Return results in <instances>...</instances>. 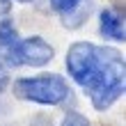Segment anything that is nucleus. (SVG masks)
Listing matches in <instances>:
<instances>
[{
	"instance_id": "20e7f679",
	"label": "nucleus",
	"mask_w": 126,
	"mask_h": 126,
	"mask_svg": "<svg viewBox=\"0 0 126 126\" xmlns=\"http://www.w3.org/2000/svg\"><path fill=\"white\" fill-rule=\"evenodd\" d=\"M101 34L112 41H124V9H103L101 12Z\"/></svg>"
},
{
	"instance_id": "423d86ee",
	"label": "nucleus",
	"mask_w": 126,
	"mask_h": 126,
	"mask_svg": "<svg viewBox=\"0 0 126 126\" xmlns=\"http://www.w3.org/2000/svg\"><path fill=\"white\" fill-rule=\"evenodd\" d=\"M62 126H90V122H87L83 115H78V112H69L64 117Z\"/></svg>"
},
{
	"instance_id": "f03ea898",
	"label": "nucleus",
	"mask_w": 126,
	"mask_h": 126,
	"mask_svg": "<svg viewBox=\"0 0 126 126\" xmlns=\"http://www.w3.org/2000/svg\"><path fill=\"white\" fill-rule=\"evenodd\" d=\"M14 94L21 101L44 103V106H60L69 99L66 83L50 73V76H34V78H18L14 83Z\"/></svg>"
},
{
	"instance_id": "7ed1b4c3",
	"label": "nucleus",
	"mask_w": 126,
	"mask_h": 126,
	"mask_svg": "<svg viewBox=\"0 0 126 126\" xmlns=\"http://www.w3.org/2000/svg\"><path fill=\"white\" fill-rule=\"evenodd\" d=\"M5 60L9 64H32L44 66L53 60L55 50L50 44H46L41 37H30V39H16L12 46L5 48Z\"/></svg>"
},
{
	"instance_id": "f257e3e1",
	"label": "nucleus",
	"mask_w": 126,
	"mask_h": 126,
	"mask_svg": "<svg viewBox=\"0 0 126 126\" xmlns=\"http://www.w3.org/2000/svg\"><path fill=\"white\" fill-rule=\"evenodd\" d=\"M66 69L96 110H108L124 94V57L115 48L78 41L66 53Z\"/></svg>"
},
{
	"instance_id": "1a4fd4ad",
	"label": "nucleus",
	"mask_w": 126,
	"mask_h": 126,
	"mask_svg": "<svg viewBox=\"0 0 126 126\" xmlns=\"http://www.w3.org/2000/svg\"><path fill=\"white\" fill-rule=\"evenodd\" d=\"M18 2H30V0H18Z\"/></svg>"
},
{
	"instance_id": "6e6552de",
	"label": "nucleus",
	"mask_w": 126,
	"mask_h": 126,
	"mask_svg": "<svg viewBox=\"0 0 126 126\" xmlns=\"http://www.w3.org/2000/svg\"><path fill=\"white\" fill-rule=\"evenodd\" d=\"M7 85H9V76H7L5 66H0V92H2V90H5Z\"/></svg>"
},
{
	"instance_id": "39448f33",
	"label": "nucleus",
	"mask_w": 126,
	"mask_h": 126,
	"mask_svg": "<svg viewBox=\"0 0 126 126\" xmlns=\"http://www.w3.org/2000/svg\"><path fill=\"white\" fill-rule=\"evenodd\" d=\"M50 7H53L55 12H60V14H71V12H76L80 2L83 0H48Z\"/></svg>"
},
{
	"instance_id": "0eeeda50",
	"label": "nucleus",
	"mask_w": 126,
	"mask_h": 126,
	"mask_svg": "<svg viewBox=\"0 0 126 126\" xmlns=\"http://www.w3.org/2000/svg\"><path fill=\"white\" fill-rule=\"evenodd\" d=\"M9 0H0V25L2 23H9Z\"/></svg>"
}]
</instances>
